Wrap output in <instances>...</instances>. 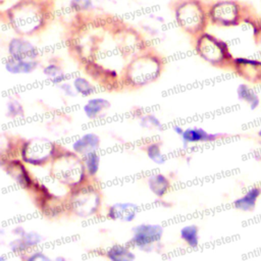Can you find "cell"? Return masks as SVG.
Masks as SVG:
<instances>
[{"instance_id":"cell-33","label":"cell","mask_w":261,"mask_h":261,"mask_svg":"<svg viewBox=\"0 0 261 261\" xmlns=\"http://www.w3.org/2000/svg\"><path fill=\"white\" fill-rule=\"evenodd\" d=\"M12 232H13L14 234L18 236V237H23V236L25 234L24 229H23L22 227H20V226H16V227H14V228H13V230H12Z\"/></svg>"},{"instance_id":"cell-21","label":"cell","mask_w":261,"mask_h":261,"mask_svg":"<svg viewBox=\"0 0 261 261\" xmlns=\"http://www.w3.org/2000/svg\"><path fill=\"white\" fill-rule=\"evenodd\" d=\"M73 88L74 90L83 95V96H89L90 94H92L95 90V88L93 87V85L85 77H82V76H76L74 80H73Z\"/></svg>"},{"instance_id":"cell-25","label":"cell","mask_w":261,"mask_h":261,"mask_svg":"<svg viewBox=\"0 0 261 261\" xmlns=\"http://www.w3.org/2000/svg\"><path fill=\"white\" fill-rule=\"evenodd\" d=\"M9 247L11 249L12 252L14 253H23L28 250V248H30L27 243L24 242V240L22 239V237H20L19 239H16L14 241H12L9 244Z\"/></svg>"},{"instance_id":"cell-35","label":"cell","mask_w":261,"mask_h":261,"mask_svg":"<svg viewBox=\"0 0 261 261\" xmlns=\"http://www.w3.org/2000/svg\"><path fill=\"white\" fill-rule=\"evenodd\" d=\"M258 136H259V137H260V138H261V128H260V130H259V132H258Z\"/></svg>"},{"instance_id":"cell-18","label":"cell","mask_w":261,"mask_h":261,"mask_svg":"<svg viewBox=\"0 0 261 261\" xmlns=\"http://www.w3.org/2000/svg\"><path fill=\"white\" fill-rule=\"evenodd\" d=\"M107 257L112 261H132L135 259V255L130 250L118 244L110 247L107 251Z\"/></svg>"},{"instance_id":"cell-24","label":"cell","mask_w":261,"mask_h":261,"mask_svg":"<svg viewBox=\"0 0 261 261\" xmlns=\"http://www.w3.org/2000/svg\"><path fill=\"white\" fill-rule=\"evenodd\" d=\"M69 6L75 11H85L93 7V1L92 0H70Z\"/></svg>"},{"instance_id":"cell-34","label":"cell","mask_w":261,"mask_h":261,"mask_svg":"<svg viewBox=\"0 0 261 261\" xmlns=\"http://www.w3.org/2000/svg\"><path fill=\"white\" fill-rule=\"evenodd\" d=\"M173 129H174V132H175L177 135H180V136H181V135H182V133H184V129H182L180 126H177V125H176V126H174V127H173Z\"/></svg>"},{"instance_id":"cell-26","label":"cell","mask_w":261,"mask_h":261,"mask_svg":"<svg viewBox=\"0 0 261 261\" xmlns=\"http://www.w3.org/2000/svg\"><path fill=\"white\" fill-rule=\"evenodd\" d=\"M22 239L24 240V242L27 243V245L29 247H35L42 241V237L39 233H37L36 231L25 232V234L22 237Z\"/></svg>"},{"instance_id":"cell-11","label":"cell","mask_w":261,"mask_h":261,"mask_svg":"<svg viewBox=\"0 0 261 261\" xmlns=\"http://www.w3.org/2000/svg\"><path fill=\"white\" fill-rule=\"evenodd\" d=\"M100 139L96 134L88 133L72 143V149L77 154L85 156L86 154L96 151L99 148Z\"/></svg>"},{"instance_id":"cell-22","label":"cell","mask_w":261,"mask_h":261,"mask_svg":"<svg viewBox=\"0 0 261 261\" xmlns=\"http://www.w3.org/2000/svg\"><path fill=\"white\" fill-rule=\"evenodd\" d=\"M85 160V166L90 175H94L97 173L99 169V162H100V157L97 154L96 151L90 152L84 156Z\"/></svg>"},{"instance_id":"cell-27","label":"cell","mask_w":261,"mask_h":261,"mask_svg":"<svg viewBox=\"0 0 261 261\" xmlns=\"http://www.w3.org/2000/svg\"><path fill=\"white\" fill-rule=\"evenodd\" d=\"M141 125L144 126V127H150V126L160 127L161 122L159 121V119L155 115L149 114V115H147V116H145L141 119Z\"/></svg>"},{"instance_id":"cell-16","label":"cell","mask_w":261,"mask_h":261,"mask_svg":"<svg viewBox=\"0 0 261 261\" xmlns=\"http://www.w3.org/2000/svg\"><path fill=\"white\" fill-rule=\"evenodd\" d=\"M148 186L157 197H162L169 189V180L163 174H153L148 178Z\"/></svg>"},{"instance_id":"cell-10","label":"cell","mask_w":261,"mask_h":261,"mask_svg":"<svg viewBox=\"0 0 261 261\" xmlns=\"http://www.w3.org/2000/svg\"><path fill=\"white\" fill-rule=\"evenodd\" d=\"M139 211V206L135 203H115L108 210V217L113 220L128 222L134 220Z\"/></svg>"},{"instance_id":"cell-29","label":"cell","mask_w":261,"mask_h":261,"mask_svg":"<svg viewBox=\"0 0 261 261\" xmlns=\"http://www.w3.org/2000/svg\"><path fill=\"white\" fill-rule=\"evenodd\" d=\"M8 114L10 116H16L18 114H22V107L17 101H10L7 104Z\"/></svg>"},{"instance_id":"cell-28","label":"cell","mask_w":261,"mask_h":261,"mask_svg":"<svg viewBox=\"0 0 261 261\" xmlns=\"http://www.w3.org/2000/svg\"><path fill=\"white\" fill-rule=\"evenodd\" d=\"M43 72H44L45 75L53 79L56 75H58L59 73H61L62 71H61V68L58 65H56V64H48V65H46L44 67Z\"/></svg>"},{"instance_id":"cell-14","label":"cell","mask_w":261,"mask_h":261,"mask_svg":"<svg viewBox=\"0 0 261 261\" xmlns=\"http://www.w3.org/2000/svg\"><path fill=\"white\" fill-rule=\"evenodd\" d=\"M260 195L261 189L259 187H254L250 189L243 197L237 199L233 202V206L242 211H251L255 207Z\"/></svg>"},{"instance_id":"cell-5","label":"cell","mask_w":261,"mask_h":261,"mask_svg":"<svg viewBox=\"0 0 261 261\" xmlns=\"http://www.w3.org/2000/svg\"><path fill=\"white\" fill-rule=\"evenodd\" d=\"M56 175L67 185H75L84 176L83 164L74 156H67L55 163Z\"/></svg>"},{"instance_id":"cell-4","label":"cell","mask_w":261,"mask_h":261,"mask_svg":"<svg viewBox=\"0 0 261 261\" xmlns=\"http://www.w3.org/2000/svg\"><path fill=\"white\" fill-rule=\"evenodd\" d=\"M133 233L130 243L142 251L150 252L153 250V245L160 241L163 228L159 224L142 223L133 228Z\"/></svg>"},{"instance_id":"cell-15","label":"cell","mask_w":261,"mask_h":261,"mask_svg":"<svg viewBox=\"0 0 261 261\" xmlns=\"http://www.w3.org/2000/svg\"><path fill=\"white\" fill-rule=\"evenodd\" d=\"M7 173L22 188H28L31 184V178L27 169L19 161H13L7 166Z\"/></svg>"},{"instance_id":"cell-7","label":"cell","mask_w":261,"mask_h":261,"mask_svg":"<svg viewBox=\"0 0 261 261\" xmlns=\"http://www.w3.org/2000/svg\"><path fill=\"white\" fill-rule=\"evenodd\" d=\"M159 72V64L153 59H141L129 66L128 75L133 83L143 85L149 83Z\"/></svg>"},{"instance_id":"cell-2","label":"cell","mask_w":261,"mask_h":261,"mask_svg":"<svg viewBox=\"0 0 261 261\" xmlns=\"http://www.w3.org/2000/svg\"><path fill=\"white\" fill-rule=\"evenodd\" d=\"M197 51L203 59L214 65L222 63L223 61L233 60L227 44L209 34H204L199 39Z\"/></svg>"},{"instance_id":"cell-6","label":"cell","mask_w":261,"mask_h":261,"mask_svg":"<svg viewBox=\"0 0 261 261\" xmlns=\"http://www.w3.org/2000/svg\"><path fill=\"white\" fill-rule=\"evenodd\" d=\"M99 202L98 194L94 190L86 188L72 197L71 206L79 216H88L97 210Z\"/></svg>"},{"instance_id":"cell-30","label":"cell","mask_w":261,"mask_h":261,"mask_svg":"<svg viewBox=\"0 0 261 261\" xmlns=\"http://www.w3.org/2000/svg\"><path fill=\"white\" fill-rule=\"evenodd\" d=\"M28 260L30 261H36V260H41V261H49L50 259L42 252H35L33 254H31L28 258Z\"/></svg>"},{"instance_id":"cell-32","label":"cell","mask_w":261,"mask_h":261,"mask_svg":"<svg viewBox=\"0 0 261 261\" xmlns=\"http://www.w3.org/2000/svg\"><path fill=\"white\" fill-rule=\"evenodd\" d=\"M65 79H66V75L61 72V73H59L58 75H56L55 77L52 79V83L53 84H61L65 81Z\"/></svg>"},{"instance_id":"cell-3","label":"cell","mask_w":261,"mask_h":261,"mask_svg":"<svg viewBox=\"0 0 261 261\" xmlns=\"http://www.w3.org/2000/svg\"><path fill=\"white\" fill-rule=\"evenodd\" d=\"M54 150L53 143L47 139H33L22 147V159L30 164L41 165L49 159Z\"/></svg>"},{"instance_id":"cell-20","label":"cell","mask_w":261,"mask_h":261,"mask_svg":"<svg viewBox=\"0 0 261 261\" xmlns=\"http://www.w3.org/2000/svg\"><path fill=\"white\" fill-rule=\"evenodd\" d=\"M180 238L189 247L196 248L199 245V228L195 224L186 225L180 229Z\"/></svg>"},{"instance_id":"cell-1","label":"cell","mask_w":261,"mask_h":261,"mask_svg":"<svg viewBox=\"0 0 261 261\" xmlns=\"http://www.w3.org/2000/svg\"><path fill=\"white\" fill-rule=\"evenodd\" d=\"M243 3L237 0H220L213 3L209 9L211 21L221 27H236L247 16Z\"/></svg>"},{"instance_id":"cell-19","label":"cell","mask_w":261,"mask_h":261,"mask_svg":"<svg viewBox=\"0 0 261 261\" xmlns=\"http://www.w3.org/2000/svg\"><path fill=\"white\" fill-rule=\"evenodd\" d=\"M237 94L239 99L246 101L247 103L250 104L251 109H255L259 105V97L253 92V90L246 84H241L238 87Z\"/></svg>"},{"instance_id":"cell-12","label":"cell","mask_w":261,"mask_h":261,"mask_svg":"<svg viewBox=\"0 0 261 261\" xmlns=\"http://www.w3.org/2000/svg\"><path fill=\"white\" fill-rule=\"evenodd\" d=\"M38 62L35 59H15L8 58L5 62V68L12 74L29 73L36 69Z\"/></svg>"},{"instance_id":"cell-17","label":"cell","mask_w":261,"mask_h":261,"mask_svg":"<svg viewBox=\"0 0 261 261\" xmlns=\"http://www.w3.org/2000/svg\"><path fill=\"white\" fill-rule=\"evenodd\" d=\"M110 106L109 101L103 98H93L84 105V111L89 118H95L105 108Z\"/></svg>"},{"instance_id":"cell-8","label":"cell","mask_w":261,"mask_h":261,"mask_svg":"<svg viewBox=\"0 0 261 261\" xmlns=\"http://www.w3.org/2000/svg\"><path fill=\"white\" fill-rule=\"evenodd\" d=\"M182 8L189 13L188 15H176L178 23L181 27L186 28L189 31H198L202 28L203 23H205V12L202 7L196 3H187L182 6Z\"/></svg>"},{"instance_id":"cell-31","label":"cell","mask_w":261,"mask_h":261,"mask_svg":"<svg viewBox=\"0 0 261 261\" xmlns=\"http://www.w3.org/2000/svg\"><path fill=\"white\" fill-rule=\"evenodd\" d=\"M60 88L63 90V92L65 93V95H68V96H73V95H74V92H73V90H72V88H71V86H70L69 84L63 83V84L60 86Z\"/></svg>"},{"instance_id":"cell-23","label":"cell","mask_w":261,"mask_h":261,"mask_svg":"<svg viewBox=\"0 0 261 261\" xmlns=\"http://www.w3.org/2000/svg\"><path fill=\"white\" fill-rule=\"evenodd\" d=\"M147 155L156 164H163L165 162V157L161 153L160 146L158 144H156V143H153V144L148 146V148H147Z\"/></svg>"},{"instance_id":"cell-13","label":"cell","mask_w":261,"mask_h":261,"mask_svg":"<svg viewBox=\"0 0 261 261\" xmlns=\"http://www.w3.org/2000/svg\"><path fill=\"white\" fill-rule=\"evenodd\" d=\"M216 138V135L209 134L201 127H189L187 129H184V133L181 135V139L185 146L193 143L214 141Z\"/></svg>"},{"instance_id":"cell-9","label":"cell","mask_w":261,"mask_h":261,"mask_svg":"<svg viewBox=\"0 0 261 261\" xmlns=\"http://www.w3.org/2000/svg\"><path fill=\"white\" fill-rule=\"evenodd\" d=\"M8 53L15 59H35L38 56V49L27 40L13 38L8 44Z\"/></svg>"}]
</instances>
